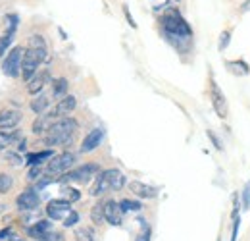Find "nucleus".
Wrapping results in <instances>:
<instances>
[{"label": "nucleus", "mask_w": 250, "mask_h": 241, "mask_svg": "<svg viewBox=\"0 0 250 241\" xmlns=\"http://www.w3.org/2000/svg\"><path fill=\"white\" fill-rule=\"evenodd\" d=\"M46 58V43L41 35H33L29 39V47L25 48V56L21 64V75L25 81H29L33 75L37 73L39 66Z\"/></svg>", "instance_id": "obj_1"}, {"label": "nucleus", "mask_w": 250, "mask_h": 241, "mask_svg": "<svg viewBox=\"0 0 250 241\" xmlns=\"http://www.w3.org/2000/svg\"><path fill=\"white\" fill-rule=\"evenodd\" d=\"M75 131H77V121L73 118H60L52 123V127L46 131V137H44V143L48 147H63V145H69L75 137Z\"/></svg>", "instance_id": "obj_2"}, {"label": "nucleus", "mask_w": 250, "mask_h": 241, "mask_svg": "<svg viewBox=\"0 0 250 241\" xmlns=\"http://www.w3.org/2000/svg\"><path fill=\"white\" fill-rule=\"evenodd\" d=\"M125 185V176L124 172H120L118 168H110V170H104L96 176V181L91 187V195L93 197H100L108 191H120L124 189Z\"/></svg>", "instance_id": "obj_3"}, {"label": "nucleus", "mask_w": 250, "mask_h": 241, "mask_svg": "<svg viewBox=\"0 0 250 241\" xmlns=\"http://www.w3.org/2000/svg\"><path fill=\"white\" fill-rule=\"evenodd\" d=\"M162 27L167 37H175V39H188L192 35V29L185 22V18L177 12V10H167L162 16Z\"/></svg>", "instance_id": "obj_4"}, {"label": "nucleus", "mask_w": 250, "mask_h": 241, "mask_svg": "<svg viewBox=\"0 0 250 241\" xmlns=\"http://www.w3.org/2000/svg\"><path fill=\"white\" fill-rule=\"evenodd\" d=\"M75 160H77V156L71 154V152L56 154V156H52V158L48 160V164H46V174L52 176V178L63 176V174H67V170L75 164Z\"/></svg>", "instance_id": "obj_5"}, {"label": "nucleus", "mask_w": 250, "mask_h": 241, "mask_svg": "<svg viewBox=\"0 0 250 241\" xmlns=\"http://www.w3.org/2000/svg\"><path fill=\"white\" fill-rule=\"evenodd\" d=\"M23 56H25V48H21V47H14V48L6 54L4 62H2V70H4V73L10 75V77H18L20 72H21Z\"/></svg>", "instance_id": "obj_6"}, {"label": "nucleus", "mask_w": 250, "mask_h": 241, "mask_svg": "<svg viewBox=\"0 0 250 241\" xmlns=\"http://www.w3.org/2000/svg\"><path fill=\"white\" fill-rule=\"evenodd\" d=\"M98 170H100V168H98V164H85V166H81V168H77V170H73V172H67V174L60 176V180L58 181H62V183H65V181L87 183V181L91 180Z\"/></svg>", "instance_id": "obj_7"}, {"label": "nucleus", "mask_w": 250, "mask_h": 241, "mask_svg": "<svg viewBox=\"0 0 250 241\" xmlns=\"http://www.w3.org/2000/svg\"><path fill=\"white\" fill-rule=\"evenodd\" d=\"M210 100H212V106L216 110L219 118H227V112H229V104L225 100V95L221 93V89L218 87L216 81H212V87H210Z\"/></svg>", "instance_id": "obj_8"}, {"label": "nucleus", "mask_w": 250, "mask_h": 241, "mask_svg": "<svg viewBox=\"0 0 250 241\" xmlns=\"http://www.w3.org/2000/svg\"><path fill=\"white\" fill-rule=\"evenodd\" d=\"M124 214L125 212L122 211V205H120L118 201H112V199H110V201L104 203V218H106L108 224H112V226H122Z\"/></svg>", "instance_id": "obj_9"}, {"label": "nucleus", "mask_w": 250, "mask_h": 241, "mask_svg": "<svg viewBox=\"0 0 250 241\" xmlns=\"http://www.w3.org/2000/svg\"><path fill=\"white\" fill-rule=\"evenodd\" d=\"M71 212V203L65 199H58V201H50L46 205V214L52 220H63L67 218V214Z\"/></svg>", "instance_id": "obj_10"}, {"label": "nucleus", "mask_w": 250, "mask_h": 241, "mask_svg": "<svg viewBox=\"0 0 250 241\" xmlns=\"http://www.w3.org/2000/svg\"><path fill=\"white\" fill-rule=\"evenodd\" d=\"M75 106H77V100H75V96L73 95H65L63 98L58 100V104L54 106V110L50 112L56 120H60V118H67L73 110H75Z\"/></svg>", "instance_id": "obj_11"}, {"label": "nucleus", "mask_w": 250, "mask_h": 241, "mask_svg": "<svg viewBox=\"0 0 250 241\" xmlns=\"http://www.w3.org/2000/svg\"><path fill=\"white\" fill-rule=\"evenodd\" d=\"M39 203H41V199H39V195H37L33 189L23 191V193H21V195H18V199H16L18 209H20V211H23V212L35 211V209L39 207Z\"/></svg>", "instance_id": "obj_12"}, {"label": "nucleus", "mask_w": 250, "mask_h": 241, "mask_svg": "<svg viewBox=\"0 0 250 241\" xmlns=\"http://www.w3.org/2000/svg\"><path fill=\"white\" fill-rule=\"evenodd\" d=\"M21 121V112L14 108H4L0 110V127L2 129H16Z\"/></svg>", "instance_id": "obj_13"}, {"label": "nucleus", "mask_w": 250, "mask_h": 241, "mask_svg": "<svg viewBox=\"0 0 250 241\" xmlns=\"http://www.w3.org/2000/svg\"><path fill=\"white\" fill-rule=\"evenodd\" d=\"M102 139H104V131H102L100 127H94L93 131H89L87 137L83 139V143H81V152L94 151V149L102 143Z\"/></svg>", "instance_id": "obj_14"}, {"label": "nucleus", "mask_w": 250, "mask_h": 241, "mask_svg": "<svg viewBox=\"0 0 250 241\" xmlns=\"http://www.w3.org/2000/svg\"><path fill=\"white\" fill-rule=\"evenodd\" d=\"M129 189H131V193H135V195L141 197V199H154L158 195V187L146 185V183H143V181H131V183H129Z\"/></svg>", "instance_id": "obj_15"}, {"label": "nucleus", "mask_w": 250, "mask_h": 241, "mask_svg": "<svg viewBox=\"0 0 250 241\" xmlns=\"http://www.w3.org/2000/svg\"><path fill=\"white\" fill-rule=\"evenodd\" d=\"M8 20V24H10V27L6 31V35H2L0 37V56H4V52H6V48L12 45V41H14V35H16V27H18V16H8L6 18Z\"/></svg>", "instance_id": "obj_16"}, {"label": "nucleus", "mask_w": 250, "mask_h": 241, "mask_svg": "<svg viewBox=\"0 0 250 241\" xmlns=\"http://www.w3.org/2000/svg\"><path fill=\"white\" fill-rule=\"evenodd\" d=\"M48 79H50V73H48V70H42V72H37L35 75H33L31 79L27 81V91L31 93V95H39L42 87L48 83Z\"/></svg>", "instance_id": "obj_17"}, {"label": "nucleus", "mask_w": 250, "mask_h": 241, "mask_svg": "<svg viewBox=\"0 0 250 241\" xmlns=\"http://www.w3.org/2000/svg\"><path fill=\"white\" fill-rule=\"evenodd\" d=\"M54 120H56V118H54L52 114H41L37 120L33 121V133H37V135L46 133V131L52 127Z\"/></svg>", "instance_id": "obj_18"}, {"label": "nucleus", "mask_w": 250, "mask_h": 241, "mask_svg": "<svg viewBox=\"0 0 250 241\" xmlns=\"http://www.w3.org/2000/svg\"><path fill=\"white\" fill-rule=\"evenodd\" d=\"M20 137H21V133L18 129H2L0 127V151L8 149L10 145H14Z\"/></svg>", "instance_id": "obj_19"}, {"label": "nucleus", "mask_w": 250, "mask_h": 241, "mask_svg": "<svg viewBox=\"0 0 250 241\" xmlns=\"http://www.w3.org/2000/svg\"><path fill=\"white\" fill-rule=\"evenodd\" d=\"M48 232H52V230H50V222H46V220H41V222L29 226V236L35 240H42Z\"/></svg>", "instance_id": "obj_20"}, {"label": "nucleus", "mask_w": 250, "mask_h": 241, "mask_svg": "<svg viewBox=\"0 0 250 241\" xmlns=\"http://www.w3.org/2000/svg\"><path fill=\"white\" fill-rule=\"evenodd\" d=\"M225 66H227V70L233 73V75H249L250 68L249 64L245 60H235V62H225Z\"/></svg>", "instance_id": "obj_21"}, {"label": "nucleus", "mask_w": 250, "mask_h": 241, "mask_svg": "<svg viewBox=\"0 0 250 241\" xmlns=\"http://www.w3.org/2000/svg\"><path fill=\"white\" fill-rule=\"evenodd\" d=\"M67 79L65 77H58V79H54V83H52V95L56 96V98H63L65 95H67Z\"/></svg>", "instance_id": "obj_22"}, {"label": "nucleus", "mask_w": 250, "mask_h": 241, "mask_svg": "<svg viewBox=\"0 0 250 241\" xmlns=\"http://www.w3.org/2000/svg\"><path fill=\"white\" fill-rule=\"evenodd\" d=\"M48 108V96L44 95H37V98L31 100V110L35 114H44V110Z\"/></svg>", "instance_id": "obj_23"}, {"label": "nucleus", "mask_w": 250, "mask_h": 241, "mask_svg": "<svg viewBox=\"0 0 250 241\" xmlns=\"http://www.w3.org/2000/svg\"><path fill=\"white\" fill-rule=\"evenodd\" d=\"M91 218H93V222L96 226H100V224L106 222V218H104V203H96L94 205L93 211H91Z\"/></svg>", "instance_id": "obj_24"}, {"label": "nucleus", "mask_w": 250, "mask_h": 241, "mask_svg": "<svg viewBox=\"0 0 250 241\" xmlns=\"http://www.w3.org/2000/svg\"><path fill=\"white\" fill-rule=\"evenodd\" d=\"M60 193L63 195V199L69 201V203H75V201L81 199V193L77 189H73V187H60Z\"/></svg>", "instance_id": "obj_25"}, {"label": "nucleus", "mask_w": 250, "mask_h": 241, "mask_svg": "<svg viewBox=\"0 0 250 241\" xmlns=\"http://www.w3.org/2000/svg\"><path fill=\"white\" fill-rule=\"evenodd\" d=\"M48 156H54L52 151L33 152V154H27V162H29V164H41V162H42V160H46Z\"/></svg>", "instance_id": "obj_26"}, {"label": "nucleus", "mask_w": 250, "mask_h": 241, "mask_svg": "<svg viewBox=\"0 0 250 241\" xmlns=\"http://www.w3.org/2000/svg\"><path fill=\"white\" fill-rule=\"evenodd\" d=\"M239 205H237V195H235V207H233V234H231V241H237V234H239Z\"/></svg>", "instance_id": "obj_27"}, {"label": "nucleus", "mask_w": 250, "mask_h": 241, "mask_svg": "<svg viewBox=\"0 0 250 241\" xmlns=\"http://www.w3.org/2000/svg\"><path fill=\"white\" fill-rule=\"evenodd\" d=\"M75 241H96V238H94L93 230L79 228V230H75Z\"/></svg>", "instance_id": "obj_28"}, {"label": "nucleus", "mask_w": 250, "mask_h": 241, "mask_svg": "<svg viewBox=\"0 0 250 241\" xmlns=\"http://www.w3.org/2000/svg\"><path fill=\"white\" fill-rule=\"evenodd\" d=\"M120 205H122V211L124 212L141 211L143 209V205L139 201H133V199H124V201H120Z\"/></svg>", "instance_id": "obj_29"}, {"label": "nucleus", "mask_w": 250, "mask_h": 241, "mask_svg": "<svg viewBox=\"0 0 250 241\" xmlns=\"http://www.w3.org/2000/svg\"><path fill=\"white\" fill-rule=\"evenodd\" d=\"M14 187V178L10 174H0V193H8Z\"/></svg>", "instance_id": "obj_30"}, {"label": "nucleus", "mask_w": 250, "mask_h": 241, "mask_svg": "<svg viewBox=\"0 0 250 241\" xmlns=\"http://www.w3.org/2000/svg\"><path fill=\"white\" fill-rule=\"evenodd\" d=\"M141 224H143V228H141V232H139V236H137L135 241H150V226L145 224L143 220H141Z\"/></svg>", "instance_id": "obj_31"}, {"label": "nucleus", "mask_w": 250, "mask_h": 241, "mask_svg": "<svg viewBox=\"0 0 250 241\" xmlns=\"http://www.w3.org/2000/svg\"><path fill=\"white\" fill-rule=\"evenodd\" d=\"M229 41H231V33H229V31H223L221 37H219V45H218L219 50H225V48L229 47Z\"/></svg>", "instance_id": "obj_32"}, {"label": "nucleus", "mask_w": 250, "mask_h": 241, "mask_svg": "<svg viewBox=\"0 0 250 241\" xmlns=\"http://www.w3.org/2000/svg\"><path fill=\"white\" fill-rule=\"evenodd\" d=\"M77 222H79V214L75 211H71L67 214V218L63 220V226H65V228H71V226H75Z\"/></svg>", "instance_id": "obj_33"}, {"label": "nucleus", "mask_w": 250, "mask_h": 241, "mask_svg": "<svg viewBox=\"0 0 250 241\" xmlns=\"http://www.w3.org/2000/svg\"><path fill=\"white\" fill-rule=\"evenodd\" d=\"M41 174H42V170H41V166L39 164H33V168L29 170V174H27V178L29 180H37V178H41Z\"/></svg>", "instance_id": "obj_34"}, {"label": "nucleus", "mask_w": 250, "mask_h": 241, "mask_svg": "<svg viewBox=\"0 0 250 241\" xmlns=\"http://www.w3.org/2000/svg\"><path fill=\"white\" fill-rule=\"evenodd\" d=\"M243 209H250V187H245L243 191Z\"/></svg>", "instance_id": "obj_35"}, {"label": "nucleus", "mask_w": 250, "mask_h": 241, "mask_svg": "<svg viewBox=\"0 0 250 241\" xmlns=\"http://www.w3.org/2000/svg\"><path fill=\"white\" fill-rule=\"evenodd\" d=\"M206 133H208V137H210V139H212V143H214V147H216V149H218V151H221V149H223V147H221V143H219L218 135H216V133H214V131H210V129H208V131H206Z\"/></svg>", "instance_id": "obj_36"}, {"label": "nucleus", "mask_w": 250, "mask_h": 241, "mask_svg": "<svg viewBox=\"0 0 250 241\" xmlns=\"http://www.w3.org/2000/svg\"><path fill=\"white\" fill-rule=\"evenodd\" d=\"M124 12H125V18H127V22H129V25H131V27L135 29V27H137V24L133 22V18H131V14H129V10H127V6H124Z\"/></svg>", "instance_id": "obj_37"}, {"label": "nucleus", "mask_w": 250, "mask_h": 241, "mask_svg": "<svg viewBox=\"0 0 250 241\" xmlns=\"http://www.w3.org/2000/svg\"><path fill=\"white\" fill-rule=\"evenodd\" d=\"M8 160H10L12 164H21V162H23V160H21V158H18V154H14V152H10V154H8Z\"/></svg>", "instance_id": "obj_38"}, {"label": "nucleus", "mask_w": 250, "mask_h": 241, "mask_svg": "<svg viewBox=\"0 0 250 241\" xmlns=\"http://www.w3.org/2000/svg\"><path fill=\"white\" fill-rule=\"evenodd\" d=\"M0 241H23V240H21V238H20V236H16V234H14V232H12V234H10V236H8V238H4V240H0Z\"/></svg>", "instance_id": "obj_39"}, {"label": "nucleus", "mask_w": 250, "mask_h": 241, "mask_svg": "<svg viewBox=\"0 0 250 241\" xmlns=\"http://www.w3.org/2000/svg\"><path fill=\"white\" fill-rule=\"evenodd\" d=\"M241 12H243V14L250 12V0H245V2L241 4Z\"/></svg>", "instance_id": "obj_40"}, {"label": "nucleus", "mask_w": 250, "mask_h": 241, "mask_svg": "<svg viewBox=\"0 0 250 241\" xmlns=\"http://www.w3.org/2000/svg\"><path fill=\"white\" fill-rule=\"evenodd\" d=\"M175 2H181V0H175Z\"/></svg>", "instance_id": "obj_41"}]
</instances>
